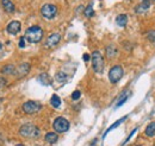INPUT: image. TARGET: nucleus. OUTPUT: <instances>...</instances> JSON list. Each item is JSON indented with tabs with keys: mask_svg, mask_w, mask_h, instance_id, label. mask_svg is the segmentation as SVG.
I'll use <instances>...</instances> for the list:
<instances>
[{
	"mask_svg": "<svg viewBox=\"0 0 155 146\" xmlns=\"http://www.w3.org/2000/svg\"><path fill=\"white\" fill-rule=\"evenodd\" d=\"M118 54V49L116 48V45L114 44H110L107 48H106V56L109 58H115Z\"/></svg>",
	"mask_w": 155,
	"mask_h": 146,
	"instance_id": "obj_13",
	"label": "nucleus"
},
{
	"mask_svg": "<svg viewBox=\"0 0 155 146\" xmlns=\"http://www.w3.org/2000/svg\"><path fill=\"white\" fill-rule=\"evenodd\" d=\"M15 73H16V67L13 64H7V65L2 67V69H1L2 75H12Z\"/></svg>",
	"mask_w": 155,
	"mask_h": 146,
	"instance_id": "obj_16",
	"label": "nucleus"
},
{
	"mask_svg": "<svg viewBox=\"0 0 155 146\" xmlns=\"http://www.w3.org/2000/svg\"><path fill=\"white\" fill-rule=\"evenodd\" d=\"M55 78H56V81H58V82H64L66 78H67V75L64 73H62V71H60V73L56 74Z\"/></svg>",
	"mask_w": 155,
	"mask_h": 146,
	"instance_id": "obj_23",
	"label": "nucleus"
},
{
	"mask_svg": "<svg viewBox=\"0 0 155 146\" xmlns=\"http://www.w3.org/2000/svg\"><path fill=\"white\" fill-rule=\"evenodd\" d=\"M116 23L118 26L124 27V26L127 25V23H128V17H127L125 14H119V16H117Z\"/></svg>",
	"mask_w": 155,
	"mask_h": 146,
	"instance_id": "obj_17",
	"label": "nucleus"
},
{
	"mask_svg": "<svg viewBox=\"0 0 155 146\" xmlns=\"http://www.w3.org/2000/svg\"><path fill=\"white\" fill-rule=\"evenodd\" d=\"M123 75H124L123 68H122L120 65H115V67H112V68L110 69V71H109V80H110L111 83H117V82H119V80L123 77Z\"/></svg>",
	"mask_w": 155,
	"mask_h": 146,
	"instance_id": "obj_5",
	"label": "nucleus"
},
{
	"mask_svg": "<svg viewBox=\"0 0 155 146\" xmlns=\"http://www.w3.org/2000/svg\"><path fill=\"white\" fill-rule=\"evenodd\" d=\"M16 146H24V144H17Z\"/></svg>",
	"mask_w": 155,
	"mask_h": 146,
	"instance_id": "obj_29",
	"label": "nucleus"
},
{
	"mask_svg": "<svg viewBox=\"0 0 155 146\" xmlns=\"http://www.w3.org/2000/svg\"><path fill=\"white\" fill-rule=\"evenodd\" d=\"M25 46V37H21L19 40V48H24Z\"/></svg>",
	"mask_w": 155,
	"mask_h": 146,
	"instance_id": "obj_27",
	"label": "nucleus"
},
{
	"mask_svg": "<svg viewBox=\"0 0 155 146\" xmlns=\"http://www.w3.org/2000/svg\"><path fill=\"white\" fill-rule=\"evenodd\" d=\"M80 96H81V93H80L79 90L73 91V94H72V99H73V100H79Z\"/></svg>",
	"mask_w": 155,
	"mask_h": 146,
	"instance_id": "obj_25",
	"label": "nucleus"
},
{
	"mask_svg": "<svg viewBox=\"0 0 155 146\" xmlns=\"http://www.w3.org/2000/svg\"><path fill=\"white\" fill-rule=\"evenodd\" d=\"M19 134L24 138L36 139L39 137V129L32 124H25L19 128Z\"/></svg>",
	"mask_w": 155,
	"mask_h": 146,
	"instance_id": "obj_2",
	"label": "nucleus"
},
{
	"mask_svg": "<svg viewBox=\"0 0 155 146\" xmlns=\"http://www.w3.org/2000/svg\"><path fill=\"white\" fill-rule=\"evenodd\" d=\"M60 40H61V35L60 33H53V35L48 37V39L45 42V46L47 48H54L60 43Z\"/></svg>",
	"mask_w": 155,
	"mask_h": 146,
	"instance_id": "obj_10",
	"label": "nucleus"
},
{
	"mask_svg": "<svg viewBox=\"0 0 155 146\" xmlns=\"http://www.w3.org/2000/svg\"><path fill=\"white\" fill-rule=\"evenodd\" d=\"M150 6H152V0H142L141 4L136 7V13H138V14L144 13Z\"/></svg>",
	"mask_w": 155,
	"mask_h": 146,
	"instance_id": "obj_11",
	"label": "nucleus"
},
{
	"mask_svg": "<svg viewBox=\"0 0 155 146\" xmlns=\"http://www.w3.org/2000/svg\"><path fill=\"white\" fill-rule=\"evenodd\" d=\"M53 127H54V129H55L58 133H64V132H67L68 128H69V122H68L67 119H64V118H62V116H58V118L55 119V121H54V124H53Z\"/></svg>",
	"mask_w": 155,
	"mask_h": 146,
	"instance_id": "obj_6",
	"label": "nucleus"
},
{
	"mask_svg": "<svg viewBox=\"0 0 155 146\" xmlns=\"http://www.w3.org/2000/svg\"><path fill=\"white\" fill-rule=\"evenodd\" d=\"M20 27H21L20 21H18V20H12L11 23H8L6 30H7V32L10 35H17L20 31Z\"/></svg>",
	"mask_w": 155,
	"mask_h": 146,
	"instance_id": "obj_9",
	"label": "nucleus"
},
{
	"mask_svg": "<svg viewBox=\"0 0 155 146\" xmlns=\"http://www.w3.org/2000/svg\"><path fill=\"white\" fill-rule=\"evenodd\" d=\"M137 146H140V145H137Z\"/></svg>",
	"mask_w": 155,
	"mask_h": 146,
	"instance_id": "obj_31",
	"label": "nucleus"
},
{
	"mask_svg": "<svg viewBox=\"0 0 155 146\" xmlns=\"http://www.w3.org/2000/svg\"><path fill=\"white\" fill-rule=\"evenodd\" d=\"M7 84V81H6V78L5 77H0V90L5 87Z\"/></svg>",
	"mask_w": 155,
	"mask_h": 146,
	"instance_id": "obj_26",
	"label": "nucleus"
},
{
	"mask_svg": "<svg viewBox=\"0 0 155 146\" xmlns=\"http://www.w3.org/2000/svg\"><path fill=\"white\" fill-rule=\"evenodd\" d=\"M38 82L42 83L43 86H49V84L51 83V80H50V77H49L48 74L43 73L38 76Z\"/></svg>",
	"mask_w": 155,
	"mask_h": 146,
	"instance_id": "obj_15",
	"label": "nucleus"
},
{
	"mask_svg": "<svg viewBox=\"0 0 155 146\" xmlns=\"http://www.w3.org/2000/svg\"><path fill=\"white\" fill-rule=\"evenodd\" d=\"M42 38H43V30L37 25L29 27L25 32V39H28L30 43H39Z\"/></svg>",
	"mask_w": 155,
	"mask_h": 146,
	"instance_id": "obj_1",
	"label": "nucleus"
},
{
	"mask_svg": "<svg viewBox=\"0 0 155 146\" xmlns=\"http://www.w3.org/2000/svg\"><path fill=\"white\" fill-rule=\"evenodd\" d=\"M93 14H94V11H93V4H90V5L86 7V10H85V16H86L87 18H91Z\"/></svg>",
	"mask_w": 155,
	"mask_h": 146,
	"instance_id": "obj_22",
	"label": "nucleus"
},
{
	"mask_svg": "<svg viewBox=\"0 0 155 146\" xmlns=\"http://www.w3.org/2000/svg\"><path fill=\"white\" fill-rule=\"evenodd\" d=\"M144 133H146L147 137H154L155 135V122H150V124L146 127Z\"/></svg>",
	"mask_w": 155,
	"mask_h": 146,
	"instance_id": "obj_18",
	"label": "nucleus"
},
{
	"mask_svg": "<svg viewBox=\"0 0 155 146\" xmlns=\"http://www.w3.org/2000/svg\"><path fill=\"white\" fill-rule=\"evenodd\" d=\"M127 118H128V116L125 115V116H123V118H120L119 120H117V121H116V122H115V124H112V125L110 126V128H109V129H106V132H105V134H104V135H106V134H107V133H109V132H110L111 129H114V128H116L117 126H119V125H120V124H122V122H123V121H124V120H125Z\"/></svg>",
	"mask_w": 155,
	"mask_h": 146,
	"instance_id": "obj_21",
	"label": "nucleus"
},
{
	"mask_svg": "<svg viewBox=\"0 0 155 146\" xmlns=\"http://www.w3.org/2000/svg\"><path fill=\"white\" fill-rule=\"evenodd\" d=\"M1 5L6 13H13L15 12V4L11 0H1Z\"/></svg>",
	"mask_w": 155,
	"mask_h": 146,
	"instance_id": "obj_12",
	"label": "nucleus"
},
{
	"mask_svg": "<svg viewBox=\"0 0 155 146\" xmlns=\"http://www.w3.org/2000/svg\"><path fill=\"white\" fill-rule=\"evenodd\" d=\"M147 39L152 43H155V30H150L148 33H147Z\"/></svg>",
	"mask_w": 155,
	"mask_h": 146,
	"instance_id": "obj_24",
	"label": "nucleus"
},
{
	"mask_svg": "<svg viewBox=\"0 0 155 146\" xmlns=\"http://www.w3.org/2000/svg\"><path fill=\"white\" fill-rule=\"evenodd\" d=\"M1 144H2V140H1V138H0V146H1Z\"/></svg>",
	"mask_w": 155,
	"mask_h": 146,
	"instance_id": "obj_30",
	"label": "nucleus"
},
{
	"mask_svg": "<svg viewBox=\"0 0 155 146\" xmlns=\"http://www.w3.org/2000/svg\"><path fill=\"white\" fill-rule=\"evenodd\" d=\"M30 69H31V67H30V64L29 63H21L19 64L17 68H16V76L20 78V77H24V76H26L28 74L30 73Z\"/></svg>",
	"mask_w": 155,
	"mask_h": 146,
	"instance_id": "obj_8",
	"label": "nucleus"
},
{
	"mask_svg": "<svg viewBox=\"0 0 155 146\" xmlns=\"http://www.w3.org/2000/svg\"><path fill=\"white\" fill-rule=\"evenodd\" d=\"M50 103H51V106L54 107V108H58L60 106H61V99L58 97V95H53L51 96V99H50Z\"/></svg>",
	"mask_w": 155,
	"mask_h": 146,
	"instance_id": "obj_19",
	"label": "nucleus"
},
{
	"mask_svg": "<svg viewBox=\"0 0 155 146\" xmlns=\"http://www.w3.org/2000/svg\"><path fill=\"white\" fill-rule=\"evenodd\" d=\"M92 67L96 73L100 74L104 70V58L99 51H93L92 54Z\"/></svg>",
	"mask_w": 155,
	"mask_h": 146,
	"instance_id": "obj_3",
	"label": "nucleus"
},
{
	"mask_svg": "<svg viewBox=\"0 0 155 146\" xmlns=\"http://www.w3.org/2000/svg\"><path fill=\"white\" fill-rule=\"evenodd\" d=\"M41 13L45 19H53L58 14V7L53 4H45L41 8Z\"/></svg>",
	"mask_w": 155,
	"mask_h": 146,
	"instance_id": "obj_4",
	"label": "nucleus"
},
{
	"mask_svg": "<svg viewBox=\"0 0 155 146\" xmlns=\"http://www.w3.org/2000/svg\"><path fill=\"white\" fill-rule=\"evenodd\" d=\"M129 95H130V93H129V91H128V90H127V91H124V93L122 94V96H120V100H119V101L117 102V105H116V107H117V108H118V107H120V106H122V105H123V103H124V102H125V101L128 100V97H129Z\"/></svg>",
	"mask_w": 155,
	"mask_h": 146,
	"instance_id": "obj_20",
	"label": "nucleus"
},
{
	"mask_svg": "<svg viewBox=\"0 0 155 146\" xmlns=\"http://www.w3.org/2000/svg\"><path fill=\"white\" fill-rule=\"evenodd\" d=\"M21 108L26 114H35L42 110V103H39L38 101H28L23 105Z\"/></svg>",
	"mask_w": 155,
	"mask_h": 146,
	"instance_id": "obj_7",
	"label": "nucleus"
},
{
	"mask_svg": "<svg viewBox=\"0 0 155 146\" xmlns=\"http://www.w3.org/2000/svg\"><path fill=\"white\" fill-rule=\"evenodd\" d=\"M44 139H45V141L49 143V144H55V143L58 141V137L55 132H48V133L45 134Z\"/></svg>",
	"mask_w": 155,
	"mask_h": 146,
	"instance_id": "obj_14",
	"label": "nucleus"
},
{
	"mask_svg": "<svg viewBox=\"0 0 155 146\" xmlns=\"http://www.w3.org/2000/svg\"><path fill=\"white\" fill-rule=\"evenodd\" d=\"M82 58H84V59L87 62V61H90V55H88V54H85V55L82 56Z\"/></svg>",
	"mask_w": 155,
	"mask_h": 146,
	"instance_id": "obj_28",
	"label": "nucleus"
}]
</instances>
